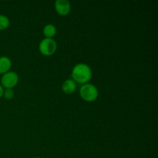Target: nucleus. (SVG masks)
I'll use <instances>...</instances> for the list:
<instances>
[{
    "label": "nucleus",
    "instance_id": "f257e3e1",
    "mask_svg": "<svg viewBox=\"0 0 158 158\" xmlns=\"http://www.w3.org/2000/svg\"><path fill=\"white\" fill-rule=\"evenodd\" d=\"M92 78L91 68L85 63H78L76 65L72 70V80L77 83L86 84L89 83Z\"/></svg>",
    "mask_w": 158,
    "mask_h": 158
},
{
    "label": "nucleus",
    "instance_id": "f03ea898",
    "mask_svg": "<svg viewBox=\"0 0 158 158\" xmlns=\"http://www.w3.org/2000/svg\"><path fill=\"white\" fill-rule=\"evenodd\" d=\"M80 95L84 101L91 103L97 100V99L98 98L99 92L97 86L92 83H87L82 85L80 89Z\"/></svg>",
    "mask_w": 158,
    "mask_h": 158
},
{
    "label": "nucleus",
    "instance_id": "7ed1b4c3",
    "mask_svg": "<svg viewBox=\"0 0 158 158\" xmlns=\"http://www.w3.org/2000/svg\"><path fill=\"white\" fill-rule=\"evenodd\" d=\"M57 49V43L53 39L45 38L42 40L39 45L40 52L43 56H49L53 55Z\"/></svg>",
    "mask_w": 158,
    "mask_h": 158
},
{
    "label": "nucleus",
    "instance_id": "20e7f679",
    "mask_svg": "<svg viewBox=\"0 0 158 158\" xmlns=\"http://www.w3.org/2000/svg\"><path fill=\"white\" fill-rule=\"evenodd\" d=\"M19 83V76L13 71L3 74L1 78V85L4 89H12Z\"/></svg>",
    "mask_w": 158,
    "mask_h": 158
},
{
    "label": "nucleus",
    "instance_id": "39448f33",
    "mask_svg": "<svg viewBox=\"0 0 158 158\" xmlns=\"http://www.w3.org/2000/svg\"><path fill=\"white\" fill-rule=\"evenodd\" d=\"M55 9L57 14L65 16L70 12L71 4L68 0H56L55 2Z\"/></svg>",
    "mask_w": 158,
    "mask_h": 158
},
{
    "label": "nucleus",
    "instance_id": "423d86ee",
    "mask_svg": "<svg viewBox=\"0 0 158 158\" xmlns=\"http://www.w3.org/2000/svg\"><path fill=\"white\" fill-rule=\"evenodd\" d=\"M62 90L65 94H72L77 90V83L72 79L66 80L62 84Z\"/></svg>",
    "mask_w": 158,
    "mask_h": 158
},
{
    "label": "nucleus",
    "instance_id": "0eeeda50",
    "mask_svg": "<svg viewBox=\"0 0 158 158\" xmlns=\"http://www.w3.org/2000/svg\"><path fill=\"white\" fill-rule=\"evenodd\" d=\"M12 61L7 56H0V74H5L10 70Z\"/></svg>",
    "mask_w": 158,
    "mask_h": 158
},
{
    "label": "nucleus",
    "instance_id": "6e6552de",
    "mask_svg": "<svg viewBox=\"0 0 158 158\" xmlns=\"http://www.w3.org/2000/svg\"><path fill=\"white\" fill-rule=\"evenodd\" d=\"M43 35L46 38L53 39L56 34V27L53 24H47L43 28Z\"/></svg>",
    "mask_w": 158,
    "mask_h": 158
},
{
    "label": "nucleus",
    "instance_id": "1a4fd4ad",
    "mask_svg": "<svg viewBox=\"0 0 158 158\" xmlns=\"http://www.w3.org/2000/svg\"><path fill=\"white\" fill-rule=\"evenodd\" d=\"M10 24L9 19L5 15H0V30H5Z\"/></svg>",
    "mask_w": 158,
    "mask_h": 158
},
{
    "label": "nucleus",
    "instance_id": "9d476101",
    "mask_svg": "<svg viewBox=\"0 0 158 158\" xmlns=\"http://www.w3.org/2000/svg\"><path fill=\"white\" fill-rule=\"evenodd\" d=\"M15 94L12 89H4V93H3V97L7 100H11L13 99Z\"/></svg>",
    "mask_w": 158,
    "mask_h": 158
},
{
    "label": "nucleus",
    "instance_id": "9b49d317",
    "mask_svg": "<svg viewBox=\"0 0 158 158\" xmlns=\"http://www.w3.org/2000/svg\"><path fill=\"white\" fill-rule=\"evenodd\" d=\"M3 93H4V88L0 84V98H2L3 97Z\"/></svg>",
    "mask_w": 158,
    "mask_h": 158
},
{
    "label": "nucleus",
    "instance_id": "f8f14e48",
    "mask_svg": "<svg viewBox=\"0 0 158 158\" xmlns=\"http://www.w3.org/2000/svg\"><path fill=\"white\" fill-rule=\"evenodd\" d=\"M32 158H41V157H32Z\"/></svg>",
    "mask_w": 158,
    "mask_h": 158
}]
</instances>
